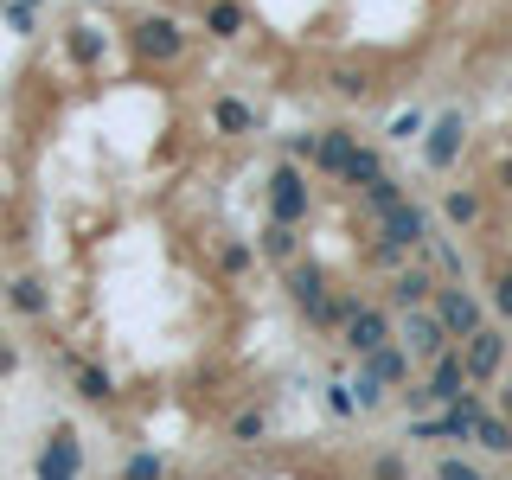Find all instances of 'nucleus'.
I'll return each instance as SVG.
<instances>
[{
    "label": "nucleus",
    "mask_w": 512,
    "mask_h": 480,
    "mask_svg": "<svg viewBox=\"0 0 512 480\" xmlns=\"http://www.w3.org/2000/svg\"><path fill=\"white\" fill-rule=\"evenodd\" d=\"M122 39L141 64H180L186 58V26L173 20V13H135Z\"/></svg>",
    "instance_id": "nucleus-1"
},
{
    "label": "nucleus",
    "mask_w": 512,
    "mask_h": 480,
    "mask_svg": "<svg viewBox=\"0 0 512 480\" xmlns=\"http://www.w3.org/2000/svg\"><path fill=\"white\" fill-rule=\"evenodd\" d=\"M308 205H314L308 173H301L295 160H282V167L269 173V218H276V224H301V218H308Z\"/></svg>",
    "instance_id": "nucleus-2"
},
{
    "label": "nucleus",
    "mask_w": 512,
    "mask_h": 480,
    "mask_svg": "<svg viewBox=\"0 0 512 480\" xmlns=\"http://www.w3.org/2000/svg\"><path fill=\"white\" fill-rule=\"evenodd\" d=\"M429 314L442 320V333H448V340H468V333L480 327V301H474V295H468L461 282L436 288V295H429Z\"/></svg>",
    "instance_id": "nucleus-3"
},
{
    "label": "nucleus",
    "mask_w": 512,
    "mask_h": 480,
    "mask_svg": "<svg viewBox=\"0 0 512 480\" xmlns=\"http://www.w3.org/2000/svg\"><path fill=\"white\" fill-rule=\"evenodd\" d=\"M77 455H84V442H77L71 423L52 429V442H45V455L32 461V480H77Z\"/></svg>",
    "instance_id": "nucleus-4"
},
{
    "label": "nucleus",
    "mask_w": 512,
    "mask_h": 480,
    "mask_svg": "<svg viewBox=\"0 0 512 480\" xmlns=\"http://www.w3.org/2000/svg\"><path fill=\"white\" fill-rule=\"evenodd\" d=\"M461 141H468V122L455 116V109H448V116H436L429 122V135H423V167H455L461 160Z\"/></svg>",
    "instance_id": "nucleus-5"
},
{
    "label": "nucleus",
    "mask_w": 512,
    "mask_h": 480,
    "mask_svg": "<svg viewBox=\"0 0 512 480\" xmlns=\"http://www.w3.org/2000/svg\"><path fill=\"white\" fill-rule=\"evenodd\" d=\"M474 410H480V397H474V391H461L455 404H448V410L436 416V423H410V436H429V442H468Z\"/></svg>",
    "instance_id": "nucleus-6"
},
{
    "label": "nucleus",
    "mask_w": 512,
    "mask_h": 480,
    "mask_svg": "<svg viewBox=\"0 0 512 480\" xmlns=\"http://www.w3.org/2000/svg\"><path fill=\"white\" fill-rule=\"evenodd\" d=\"M384 340H391V314H384V308H352L346 314V327H340V346L346 352H359V359H365V352L384 346Z\"/></svg>",
    "instance_id": "nucleus-7"
},
{
    "label": "nucleus",
    "mask_w": 512,
    "mask_h": 480,
    "mask_svg": "<svg viewBox=\"0 0 512 480\" xmlns=\"http://www.w3.org/2000/svg\"><path fill=\"white\" fill-rule=\"evenodd\" d=\"M461 365H468V384H487V378L506 365V340H500L493 327H474V333H468V352H461Z\"/></svg>",
    "instance_id": "nucleus-8"
},
{
    "label": "nucleus",
    "mask_w": 512,
    "mask_h": 480,
    "mask_svg": "<svg viewBox=\"0 0 512 480\" xmlns=\"http://www.w3.org/2000/svg\"><path fill=\"white\" fill-rule=\"evenodd\" d=\"M378 237H384V244H397V250H416V244L429 237V218L404 199L397 212H384V218H378Z\"/></svg>",
    "instance_id": "nucleus-9"
},
{
    "label": "nucleus",
    "mask_w": 512,
    "mask_h": 480,
    "mask_svg": "<svg viewBox=\"0 0 512 480\" xmlns=\"http://www.w3.org/2000/svg\"><path fill=\"white\" fill-rule=\"evenodd\" d=\"M436 404H455L461 391H468V365H461V352H436L429 359V384H423Z\"/></svg>",
    "instance_id": "nucleus-10"
},
{
    "label": "nucleus",
    "mask_w": 512,
    "mask_h": 480,
    "mask_svg": "<svg viewBox=\"0 0 512 480\" xmlns=\"http://www.w3.org/2000/svg\"><path fill=\"white\" fill-rule=\"evenodd\" d=\"M442 340H448V333H442V320L429 314V308H410L404 314V352H410V359H436Z\"/></svg>",
    "instance_id": "nucleus-11"
},
{
    "label": "nucleus",
    "mask_w": 512,
    "mask_h": 480,
    "mask_svg": "<svg viewBox=\"0 0 512 480\" xmlns=\"http://www.w3.org/2000/svg\"><path fill=\"white\" fill-rule=\"evenodd\" d=\"M282 282H288V301H295L301 314H314V301L327 295V269H320V263H288Z\"/></svg>",
    "instance_id": "nucleus-12"
},
{
    "label": "nucleus",
    "mask_w": 512,
    "mask_h": 480,
    "mask_svg": "<svg viewBox=\"0 0 512 480\" xmlns=\"http://www.w3.org/2000/svg\"><path fill=\"white\" fill-rule=\"evenodd\" d=\"M365 378L384 384V391H391V384H404V378H410V352H404V346H391V340L372 346V352H365Z\"/></svg>",
    "instance_id": "nucleus-13"
},
{
    "label": "nucleus",
    "mask_w": 512,
    "mask_h": 480,
    "mask_svg": "<svg viewBox=\"0 0 512 480\" xmlns=\"http://www.w3.org/2000/svg\"><path fill=\"white\" fill-rule=\"evenodd\" d=\"M212 128H218V135H256V109L244 103V96H218V103H212Z\"/></svg>",
    "instance_id": "nucleus-14"
},
{
    "label": "nucleus",
    "mask_w": 512,
    "mask_h": 480,
    "mask_svg": "<svg viewBox=\"0 0 512 480\" xmlns=\"http://www.w3.org/2000/svg\"><path fill=\"white\" fill-rule=\"evenodd\" d=\"M429 295H436V282H429L423 269H397V276H391V308L410 314V308H423Z\"/></svg>",
    "instance_id": "nucleus-15"
},
{
    "label": "nucleus",
    "mask_w": 512,
    "mask_h": 480,
    "mask_svg": "<svg viewBox=\"0 0 512 480\" xmlns=\"http://www.w3.org/2000/svg\"><path fill=\"white\" fill-rule=\"evenodd\" d=\"M346 154H352V135H346V128H314V167L327 173V180L340 173Z\"/></svg>",
    "instance_id": "nucleus-16"
},
{
    "label": "nucleus",
    "mask_w": 512,
    "mask_h": 480,
    "mask_svg": "<svg viewBox=\"0 0 512 480\" xmlns=\"http://www.w3.org/2000/svg\"><path fill=\"white\" fill-rule=\"evenodd\" d=\"M384 173V160H378V148H359V141H352V154L340 160V173H333V180L340 186H372Z\"/></svg>",
    "instance_id": "nucleus-17"
},
{
    "label": "nucleus",
    "mask_w": 512,
    "mask_h": 480,
    "mask_svg": "<svg viewBox=\"0 0 512 480\" xmlns=\"http://www.w3.org/2000/svg\"><path fill=\"white\" fill-rule=\"evenodd\" d=\"M295 250H301V224H276V218H269L263 224V256L276 269H288V263H295Z\"/></svg>",
    "instance_id": "nucleus-18"
},
{
    "label": "nucleus",
    "mask_w": 512,
    "mask_h": 480,
    "mask_svg": "<svg viewBox=\"0 0 512 480\" xmlns=\"http://www.w3.org/2000/svg\"><path fill=\"white\" fill-rule=\"evenodd\" d=\"M244 26H250L244 0H212V7H205V32H212V39H237Z\"/></svg>",
    "instance_id": "nucleus-19"
},
{
    "label": "nucleus",
    "mask_w": 512,
    "mask_h": 480,
    "mask_svg": "<svg viewBox=\"0 0 512 480\" xmlns=\"http://www.w3.org/2000/svg\"><path fill=\"white\" fill-rule=\"evenodd\" d=\"M468 436L480 448H493V455H512V423H506V416H493V410H474V429H468Z\"/></svg>",
    "instance_id": "nucleus-20"
},
{
    "label": "nucleus",
    "mask_w": 512,
    "mask_h": 480,
    "mask_svg": "<svg viewBox=\"0 0 512 480\" xmlns=\"http://www.w3.org/2000/svg\"><path fill=\"white\" fill-rule=\"evenodd\" d=\"M359 192H365V212H372V218L397 212V205L410 199V192H404V180H391V173H378V180H372V186H359Z\"/></svg>",
    "instance_id": "nucleus-21"
},
{
    "label": "nucleus",
    "mask_w": 512,
    "mask_h": 480,
    "mask_svg": "<svg viewBox=\"0 0 512 480\" xmlns=\"http://www.w3.org/2000/svg\"><path fill=\"white\" fill-rule=\"evenodd\" d=\"M7 301H13L20 314H45V308H52V288H45L39 276H13V282H7Z\"/></svg>",
    "instance_id": "nucleus-22"
},
{
    "label": "nucleus",
    "mask_w": 512,
    "mask_h": 480,
    "mask_svg": "<svg viewBox=\"0 0 512 480\" xmlns=\"http://www.w3.org/2000/svg\"><path fill=\"white\" fill-rule=\"evenodd\" d=\"M327 90H333V96H346V103H359V96H372V77H365L359 64H340V71L327 77Z\"/></svg>",
    "instance_id": "nucleus-23"
},
{
    "label": "nucleus",
    "mask_w": 512,
    "mask_h": 480,
    "mask_svg": "<svg viewBox=\"0 0 512 480\" xmlns=\"http://www.w3.org/2000/svg\"><path fill=\"white\" fill-rule=\"evenodd\" d=\"M77 391H84L90 404H109V397H116V378H109L103 365H77Z\"/></svg>",
    "instance_id": "nucleus-24"
},
{
    "label": "nucleus",
    "mask_w": 512,
    "mask_h": 480,
    "mask_svg": "<svg viewBox=\"0 0 512 480\" xmlns=\"http://www.w3.org/2000/svg\"><path fill=\"white\" fill-rule=\"evenodd\" d=\"M442 212H448V224H474V218H480V192H474V186H455V192L442 199Z\"/></svg>",
    "instance_id": "nucleus-25"
},
{
    "label": "nucleus",
    "mask_w": 512,
    "mask_h": 480,
    "mask_svg": "<svg viewBox=\"0 0 512 480\" xmlns=\"http://www.w3.org/2000/svg\"><path fill=\"white\" fill-rule=\"evenodd\" d=\"M71 58L77 64H96V58H103V26H71Z\"/></svg>",
    "instance_id": "nucleus-26"
},
{
    "label": "nucleus",
    "mask_w": 512,
    "mask_h": 480,
    "mask_svg": "<svg viewBox=\"0 0 512 480\" xmlns=\"http://www.w3.org/2000/svg\"><path fill=\"white\" fill-rule=\"evenodd\" d=\"M263 429H269V416H263V410H237V416H231V436H237V442H256Z\"/></svg>",
    "instance_id": "nucleus-27"
},
{
    "label": "nucleus",
    "mask_w": 512,
    "mask_h": 480,
    "mask_svg": "<svg viewBox=\"0 0 512 480\" xmlns=\"http://www.w3.org/2000/svg\"><path fill=\"white\" fill-rule=\"evenodd\" d=\"M167 468H160V455H128L122 461V480H160Z\"/></svg>",
    "instance_id": "nucleus-28"
},
{
    "label": "nucleus",
    "mask_w": 512,
    "mask_h": 480,
    "mask_svg": "<svg viewBox=\"0 0 512 480\" xmlns=\"http://www.w3.org/2000/svg\"><path fill=\"white\" fill-rule=\"evenodd\" d=\"M436 480H487V474H480L474 461H461V455H442L436 461Z\"/></svg>",
    "instance_id": "nucleus-29"
},
{
    "label": "nucleus",
    "mask_w": 512,
    "mask_h": 480,
    "mask_svg": "<svg viewBox=\"0 0 512 480\" xmlns=\"http://www.w3.org/2000/svg\"><path fill=\"white\" fill-rule=\"evenodd\" d=\"M0 13H7V26L20 32V39H32V20H39V7H26V0H7Z\"/></svg>",
    "instance_id": "nucleus-30"
},
{
    "label": "nucleus",
    "mask_w": 512,
    "mask_h": 480,
    "mask_svg": "<svg viewBox=\"0 0 512 480\" xmlns=\"http://www.w3.org/2000/svg\"><path fill=\"white\" fill-rule=\"evenodd\" d=\"M218 263L231 269V276H244V269L256 263V250H250V244H224V250H218Z\"/></svg>",
    "instance_id": "nucleus-31"
},
{
    "label": "nucleus",
    "mask_w": 512,
    "mask_h": 480,
    "mask_svg": "<svg viewBox=\"0 0 512 480\" xmlns=\"http://www.w3.org/2000/svg\"><path fill=\"white\" fill-rule=\"evenodd\" d=\"M327 410L333 416H352V410H359V391H352V384H327Z\"/></svg>",
    "instance_id": "nucleus-32"
},
{
    "label": "nucleus",
    "mask_w": 512,
    "mask_h": 480,
    "mask_svg": "<svg viewBox=\"0 0 512 480\" xmlns=\"http://www.w3.org/2000/svg\"><path fill=\"white\" fill-rule=\"evenodd\" d=\"M423 128H429V116H423V109H404V116L391 122V141H410V135H423Z\"/></svg>",
    "instance_id": "nucleus-33"
},
{
    "label": "nucleus",
    "mask_w": 512,
    "mask_h": 480,
    "mask_svg": "<svg viewBox=\"0 0 512 480\" xmlns=\"http://www.w3.org/2000/svg\"><path fill=\"white\" fill-rule=\"evenodd\" d=\"M372 480H410L404 455H378V461H372Z\"/></svg>",
    "instance_id": "nucleus-34"
},
{
    "label": "nucleus",
    "mask_w": 512,
    "mask_h": 480,
    "mask_svg": "<svg viewBox=\"0 0 512 480\" xmlns=\"http://www.w3.org/2000/svg\"><path fill=\"white\" fill-rule=\"evenodd\" d=\"M493 308L512 320V269H500V276H493Z\"/></svg>",
    "instance_id": "nucleus-35"
},
{
    "label": "nucleus",
    "mask_w": 512,
    "mask_h": 480,
    "mask_svg": "<svg viewBox=\"0 0 512 480\" xmlns=\"http://www.w3.org/2000/svg\"><path fill=\"white\" fill-rule=\"evenodd\" d=\"M372 263H378V269H397V263H404V250H397V244H384V237H378V244H372Z\"/></svg>",
    "instance_id": "nucleus-36"
},
{
    "label": "nucleus",
    "mask_w": 512,
    "mask_h": 480,
    "mask_svg": "<svg viewBox=\"0 0 512 480\" xmlns=\"http://www.w3.org/2000/svg\"><path fill=\"white\" fill-rule=\"evenodd\" d=\"M288 154H295V160H314V128H308V135H288Z\"/></svg>",
    "instance_id": "nucleus-37"
},
{
    "label": "nucleus",
    "mask_w": 512,
    "mask_h": 480,
    "mask_svg": "<svg viewBox=\"0 0 512 480\" xmlns=\"http://www.w3.org/2000/svg\"><path fill=\"white\" fill-rule=\"evenodd\" d=\"M493 186H500V192H512V154L500 160V167H493Z\"/></svg>",
    "instance_id": "nucleus-38"
},
{
    "label": "nucleus",
    "mask_w": 512,
    "mask_h": 480,
    "mask_svg": "<svg viewBox=\"0 0 512 480\" xmlns=\"http://www.w3.org/2000/svg\"><path fill=\"white\" fill-rule=\"evenodd\" d=\"M13 365H20V359H13V346H0V378H7Z\"/></svg>",
    "instance_id": "nucleus-39"
},
{
    "label": "nucleus",
    "mask_w": 512,
    "mask_h": 480,
    "mask_svg": "<svg viewBox=\"0 0 512 480\" xmlns=\"http://www.w3.org/2000/svg\"><path fill=\"white\" fill-rule=\"evenodd\" d=\"M500 416H506V423H512V384H506V397H500Z\"/></svg>",
    "instance_id": "nucleus-40"
},
{
    "label": "nucleus",
    "mask_w": 512,
    "mask_h": 480,
    "mask_svg": "<svg viewBox=\"0 0 512 480\" xmlns=\"http://www.w3.org/2000/svg\"><path fill=\"white\" fill-rule=\"evenodd\" d=\"M26 7H45V0H26Z\"/></svg>",
    "instance_id": "nucleus-41"
},
{
    "label": "nucleus",
    "mask_w": 512,
    "mask_h": 480,
    "mask_svg": "<svg viewBox=\"0 0 512 480\" xmlns=\"http://www.w3.org/2000/svg\"><path fill=\"white\" fill-rule=\"evenodd\" d=\"M0 7H7V0H0Z\"/></svg>",
    "instance_id": "nucleus-42"
}]
</instances>
